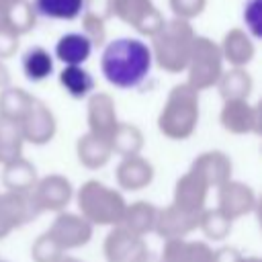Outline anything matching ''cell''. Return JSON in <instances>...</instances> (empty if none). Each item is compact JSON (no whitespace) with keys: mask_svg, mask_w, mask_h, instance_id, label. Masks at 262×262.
<instances>
[{"mask_svg":"<svg viewBox=\"0 0 262 262\" xmlns=\"http://www.w3.org/2000/svg\"><path fill=\"white\" fill-rule=\"evenodd\" d=\"M151 63V49L145 41L121 37L104 45L100 57V72L111 86L131 90L147 78Z\"/></svg>","mask_w":262,"mask_h":262,"instance_id":"cell-1","label":"cell"},{"mask_svg":"<svg viewBox=\"0 0 262 262\" xmlns=\"http://www.w3.org/2000/svg\"><path fill=\"white\" fill-rule=\"evenodd\" d=\"M199 117V92L182 82L172 86V90L168 92L166 102L158 115V129L172 141H184L196 131Z\"/></svg>","mask_w":262,"mask_h":262,"instance_id":"cell-2","label":"cell"},{"mask_svg":"<svg viewBox=\"0 0 262 262\" xmlns=\"http://www.w3.org/2000/svg\"><path fill=\"white\" fill-rule=\"evenodd\" d=\"M194 37V29L188 20H164L162 29L151 37V59L158 63L160 70L168 74L184 72L192 53Z\"/></svg>","mask_w":262,"mask_h":262,"instance_id":"cell-3","label":"cell"},{"mask_svg":"<svg viewBox=\"0 0 262 262\" xmlns=\"http://www.w3.org/2000/svg\"><path fill=\"white\" fill-rule=\"evenodd\" d=\"M76 205L80 215L92 227L119 225L127 209V201L123 199V194L100 180H86L76 192Z\"/></svg>","mask_w":262,"mask_h":262,"instance_id":"cell-4","label":"cell"},{"mask_svg":"<svg viewBox=\"0 0 262 262\" xmlns=\"http://www.w3.org/2000/svg\"><path fill=\"white\" fill-rule=\"evenodd\" d=\"M184 72L188 74L186 84L194 88L196 92L213 88L217 80L221 78V74L225 72L219 45L211 41L209 37L196 35L192 43V53H190V59Z\"/></svg>","mask_w":262,"mask_h":262,"instance_id":"cell-5","label":"cell"},{"mask_svg":"<svg viewBox=\"0 0 262 262\" xmlns=\"http://www.w3.org/2000/svg\"><path fill=\"white\" fill-rule=\"evenodd\" d=\"M111 10L113 16L145 37H154L164 25V14L154 0H111Z\"/></svg>","mask_w":262,"mask_h":262,"instance_id":"cell-6","label":"cell"},{"mask_svg":"<svg viewBox=\"0 0 262 262\" xmlns=\"http://www.w3.org/2000/svg\"><path fill=\"white\" fill-rule=\"evenodd\" d=\"M18 127H20L25 141H29L33 145H45L55 137L57 121H55V115L51 113V108L43 100L33 98L25 117L20 119Z\"/></svg>","mask_w":262,"mask_h":262,"instance_id":"cell-7","label":"cell"},{"mask_svg":"<svg viewBox=\"0 0 262 262\" xmlns=\"http://www.w3.org/2000/svg\"><path fill=\"white\" fill-rule=\"evenodd\" d=\"M92 231L94 227L80 213H68V211L57 213L51 227L47 229V233L63 248V252L86 246L92 237Z\"/></svg>","mask_w":262,"mask_h":262,"instance_id":"cell-8","label":"cell"},{"mask_svg":"<svg viewBox=\"0 0 262 262\" xmlns=\"http://www.w3.org/2000/svg\"><path fill=\"white\" fill-rule=\"evenodd\" d=\"M31 196H33L39 213H43V211L61 213L68 207V203L72 201L74 188H72V182L66 176L47 174V176L37 180L35 188L31 190Z\"/></svg>","mask_w":262,"mask_h":262,"instance_id":"cell-9","label":"cell"},{"mask_svg":"<svg viewBox=\"0 0 262 262\" xmlns=\"http://www.w3.org/2000/svg\"><path fill=\"white\" fill-rule=\"evenodd\" d=\"M256 205H258V199L254 188L239 180H227L217 188V209L231 221L254 213Z\"/></svg>","mask_w":262,"mask_h":262,"instance_id":"cell-10","label":"cell"},{"mask_svg":"<svg viewBox=\"0 0 262 262\" xmlns=\"http://www.w3.org/2000/svg\"><path fill=\"white\" fill-rule=\"evenodd\" d=\"M86 121H88V133L111 141V137L119 125V119H117L115 100L108 92H92L88 96Z\"/></svg>","mask_w":262,"mask_h":262,"instance_id":"cell-11","label":"cell"},{"mask_svg":"<svg viewBox=\"0 0 262 262\" xmlns=\"http://www.w3.org/2000/svg\"><path fill=\"white\" fill-rule=\"evenodd\" d=\"M219 123L233 135H256L260 133V106L248 100H227L219 113Z\"/></svg>","mask_w":262,"mask_h":262,"instance_id":"cell-12","label":"cell"},{"mask_svg":"<svg viewBox=\"0 0 262 262\" xmlns=\"http://www.w3.org/2000/svg\"><path fill=\"white\" fill-rule=\"evenodd\" d=\"M199 229V215L186 213L174 205H168L164 209H158L154 233H158L164 242L170 239H184L188 233Z\"/></svg>","mask_w":262,"mask_h":262,"instance_id":"cell-13","label":"cell"},{"mask_svg":"<svg viewBox=\"0 0 262 262\" xmlns=\"http://www.w3.org/2000/svg\"><path fill=\"white\" fill-rule=\"evenodd\" d=\"M190 172H194L196 176H201L207 186L211 188H219L221 184H225L227 180H231V170H233V164L229 160V156L221 149H209V151H203L199 154L190 168Z\"/></svg>","mask_w":262,"mask_h":262,"instance_id":"cell-14","label":"cell"},{"mask_svg":"<svg viewBox=\"0 0 262 262\" xmlns=\"http://www.w3.org/2000/svg\"><path fill=\"white\" fill-rule=\"evenodd\" d=\"M39 215V209L31 196V192H0V221L8 231L23 227Z\"/></svg>","mask_w":262,"mask_h":262,"instance_id":"cell-15","label":"cell"},{"mask_svg":"<svg viewBox=\"0 0 262 262\" xmlns=\"http://www.w3.org/2000/svg\"><path fill=\"white\" fill-rule=\"evenodd\" d=\"M207 192H209L207 182L201 176H196L194 172L188 170L174 184L172 205L182 209V211H186V213L201 215L203 209H205V203H207Z\"/></svg>","mask_w":262,"mask_h":262,"instance_id":"cell-16","label":"cell"},{"mask_svg":"<svg viewBox=\"0 0 262 262\" xmlns=\"http://www.w3.org/2000/svg\"><path fill=\"white\" fill-rule=\"evenodd\" d=\"M145 239L133 235L121 225H115L104 237V260L106 262H133V258L145 248Z\"/></svg>","mask_w":262,"mask_h":262,"instance_id":"cell-17","label":"cell"},{"mask_svg":"<svg viewBox=\"0 0 262 262\" xmlns=\"http://www.w3.org/2000/svg\"><path fill=\"white\" fill-rule=\"evenodd\" d=\"M117 184L123 190H141L147 188L154 180V166L143 156H129L121 158L117 172H115Z\"/></svg>","mask_w":262,"mask_h":262,"instance_id":"cell-18","label":"cell"},{"mask_svg":"<svg viewBox=\"0 0 262 262\" xmlns=\"http://www.w3.org/2000/svg\"><path fill=\"white\" fill-rule=\"evenodd\" d=\"M219 51L223 61H227L231 68H246L256 55V43L244 29L235 27L223 35Z\"/></svg>","mask_w":262,"mask_h":262,"instance_id":"cell-19","label":"cell"},{"mask_svg":"<svg viewBox=\"0 0 262 262\" xmlns=\"http://www.w3.org/2000/svg\"><path fill=\"white\" fill-rule=\"evenodd\" d=\"M213 250L205 242L192 239H170L164 242L160 262H211Z\"/></svg>","mask_w":262,"mask_h":262,"instance_id":"cell-20","label":"cell"},{"mask_svg":"<svg viewBox=\"0 0 262 262\" xmlns=\"http://www.w3.org/2000/svg\"><path fill=\"white\" fill-rule=\"evenodd\" d=\"M0 18L20 37L35 29L37 14L31 0H0Z\"/></svg>","mask_w":262,"mask_h":262,"instance_id":"cell-21","label":"cell"},{"mask_svg":"<svg viewBox=\"0 0 262 262\" xmlns=\"http://www.w3.org/2000/svg\"><path fill=\"white\" fill-rule=\"evenodd\" d=\"M92 43L84 33H66L55 43V57L63 66H82L92 55Z\"/></svg>","mask_w":262,"mask_h":262,"instance_id":"cell-22","label":"cell"},{"mask_svg":"<svg viewBox=\"0 0 262 262\" xmlns=\"http://www.w3.org/2000/svg\"><path fill=\"white\" fill-rule=\"evenodd\" d=\"M2 184L10 192H31L37 184V170L27 158H16L8 164H2Z\"/></svg>","mask_w":262,"mask_h":262,"instance_id":"cell-23","label":"cell"},{"mask_svg":"<svg viewBox=\"0 0 262 262\" xmlns=\"http://www.w3.org/2000/svg\"><path fill=\"white\" fill-rule=\"evenodd\" d=\"M156 215H158V207L149 201H135L131 205H127L125 215L121 219V227H125L127 231H131L137 237H145L147 233L154 231L156 225Z\"/></svg>","mask_w":262,"mask_h":262,"instance_id":"cell-24","label":"cell"},{"mask_svg":"<svg viewBox=\"0 0 262 262\" xmlns=\"http://www.w3.org/2000/svg\"><path fill=\"white\" fill-rule=\"evenodd\" d=\"M76 156H78V160L84 168L98 170V168L106 166L111 156H113L111 141L100 139L92 133H84L76 143Z\"/></svg>","mask_w":262,"mask_h":262,"instance_id":"cell-25","label":"cell"},{"mask_svg":"<svg viewBox=\"0 0 262 262\" xmlns=\"http://www.w3.org/2000/svg\"><path fill=\"white\" fill-rule=\"evenodd\" d=\"M219 88V96L223 102L227 100H248L254 88L252 76L246 72V68H231L221 74V78L215 84Z\"/></svg>","mask_w":262,"mask_h":262,"instance_id":"cell-26","label":"cell"},{"mask_svg":"<svg viewBox=\"0 0 262 262\" xmlns=\"http://www.w3.org/2000/svg\"><path fill=\"white\" fill-rule=\"evenodd\" d=\"M20 68L29 82H43L53 74V55L45 47L33 45L23 53Z\"/></svg>","mask_w":262,"mask_h":262,"instance_id":"cell-27","label":"cell"},{"mask_svg":"<svg viewBox=\"0 0 262 262\" xmlns=\"http://www.w3.org/2000/svg\"><path fill=\"white\" fill-rule=\"evenodd\" d=\"M59 84L72 98H88L94 92V78L82 66H63L59 72Z\"/></svg>","mask_w":262,"mask_h":262,"instance_id":"cell-28","label":"cell"},{"mask_svg":"<svg viewBox=\"0 0 262 262\" xmlns=\"http://www.w3.org/2000/svg\"><path fill=\"white\" fill-rule=\"evenodd\" d=\"M143 147V133L137 125L131 123H121L117 125L113 137H111V149L113 154L121 156V158H129V156H139Z\"/></svg>","mask_w":262,"mask_h":262,"instance_id":"cell-29","label":"cell"},{"mask_svg":"<svg viewBox=\"0 0 262 262\" xmlns=\"http://www.w3.org/2000/svg\"><path fill=\"white\" fill-rule=\"evenodd\" d=\"M35 14L53 20H76L84 12V0H31Z\"/></svg>","mask_w":262,"mask_h":262,"instance_id":"cell-30","label":"cell"},{"mask_svg":"<svg viewBox=\"0 0 262 262\" xmlns=\"http://www.w3.org/2000/svg\"><path fill=\"white\" fill-rule=\"evenodd\" d=\"M23 133L18 123L0 115V164H8L23 156Z\"/></svg>","mask_w":262,"mask_h":262,"instance_id":"cell-31","label":"cell"},{"mask_svg":"<svg viewBox=\"0 0 262 262\" xmlns=\"http://www.w3.org/2000/svg\"><path fill=\"white\" fill-rule=\"evenodd\" d=\"M35 96L29 94L27 90L23 88H14V86H6L0 90V115L14 121V123H20V119L25 117L31 100Z\"/></svg>","mask_w":262,"mask_h":262,"instance_id":"cell-32","label":"cell"},{"mask_svg":"<svg viewBox=\"0 0 262 262\" xmlns=\"http://www.w3.org/2000/svg\"><path fill=\"white\" fill-rule=\"evenodd\" d=\"M231 219L225 217L217 207L215 209H203L199 215V229L213 242H221L229 235L231 231Z\"/></svg>","mask_w":262,"mask_h":262,"instance_id":"cell-33","label":"cell"},{"mask_svg":"<svg viewBox=\"0 0 262 262\" xmlns=\"http://www.w3.org/2000/svg\"><path fill=\"white\" fill-rule=\"evenodd\" d=\"M63 256H66L63 248L47 231L41 233L33 242V246H31V258H33V262H59Z\"/></svg>","mask_w":262,"mask_h":262,"instance_id":"cell-34","label":"cell"},{"mask_svg":"<svg viewBox=\"0 0 262 262\" xmlns=\"http://www.w3.org/2000/svg\"><path fill=\"white\" fill-rule=\"evenodd\" d=\"M244 23H246V33L256 41L262 37V0H246L244 4Z\"/></svg>","mask_w":262,"mask_h":262,"instance_id":"cell-35","label":"cell"},{"mask_svg":"<svg viewBox=\"0 0 262 262\" xmlns=\"http://www.w3.org/2000/svg\"><path fill=\"white\" fill-rule=\"evenodd\" d=\"M170 8L174 12V18H182V20H192L199 14H203L207 0H168Z\"/></svg>","mask_w":262,"mask_h":262,"instance_id":"cell-36","label":"cell"},{"mask_svg":"<svg viewBox=\"0 0 262 262\" xmlns=\"http://www.w3.org/2000/svg\"><path fill=\"white\" fill-rule=\"evenodd\" d=\"M82 16V33L88 37V41L92 43V47H100L104 45V39H106V27L100 18H94L86 12L80 14Z\"/></svg>","mask_w":262,"mask_h":262,"instance_id":"cell-37","label":"cell"},{"mask_svg":"<svg viewBox=\"0 0 262 262\" xmlns=\"http://www.w3.org/2000/svg\"><path fill=\"white\" fill-rule=\"evenodd\" d=\"M84 12L94 16V18H100L102 23H106L113 16L111 0H84Z\"/></svg>","mask_w":262,"mask_h":262,"instance_id":"cell-38","label":"cell"},{"mask_svg":"<svg viewBox=\"0 0 262 262\" xmlns=\"http://www.w3.org/2000/svg\"><path fill=\"white\" fill-rule=\"evenodd\" d=\"M242 260V254L237 248L233 246H223L219 250L213 252V260L211 262H239Z\"/></svg>","mask_w":262,"mask_h":262,"instance_id":"cell-39","label":"cell"},{"mask_svg":"<svg viewBox=\"0 0 262 262\" xmlns=\"http://www.w3.org/2000/svg\"><path fill=\"white\" fill-rule=\"evenodd\" d=\"M133 262H160V256H158V254H154V252L145 246V248H143V250L133 258Z\"/></svg>","mask_w":262,"mask_h":262,"instance_id":"cell-40","label":"cell"},{"mask_svg":"<svg viewBox=\"0 0 262 262\" xmlns=\"http://www.w3.org/2000/svg\"><path fill=\"white\" fill-rule=\"evenodd\" d=\"M8 82H10L8 68H6V66H4V61L0 59V90H2V88H6V86H8Z\"/></svg>","mask_w":262,"mask_h":262,"instance_id":"cell-41","label":"cell"},{"mask_svg":"<svg viewBox=\"0 0 262 262\" xmlns=\"http://www.w3.org/2000/svg\"><path fill=\"white\" fill-rule=\"evenodd\" d=\"M239 262H262L258 256H242V260Z\"/></svg>","mask_w":262,"mask_h":262,"instance_id":"cell-42","label":"cell"},{"mask_svg":"<svg viewBox=\"0 0 262 262\" xmlns=\"http://www.w3.org/2000/svg\"><path fill=\"white\" fill-rule=\"evenodd\" d=\"M8 233H10V231H8V229H6V225H4L2 221H0V239H4V237H6Z\"/></svg>","mask_w":262,"mask_h":262,"instance_id":"cell-43","label":"cell"},{"mask_svg":"<svg viewBox=\"0 0 262 262\" xmlns=\"http://www.w3.org/2000/svg\"><path fill=\"white\" fill-rule=\"evenodd\" d=\"M59 262H82V260H78V258H72V256H63Z\"/></svg>","mask_w":262,"mask_h":262,"instance_id":"cell-44","label":"cell"},{"mask_svg":"<svg viewBox=\"0 0 262 262\" xmlns=\"http://www.w3.org/2000/svg\"><path fill=\"white\" fill-rule=\"evenodd\" d=\"M0 262H6V260H0Z\"/></svg>","mask_w":262,"mask_h":262,"instance_id":"cell-45","label":"cell"}]
</instances>
